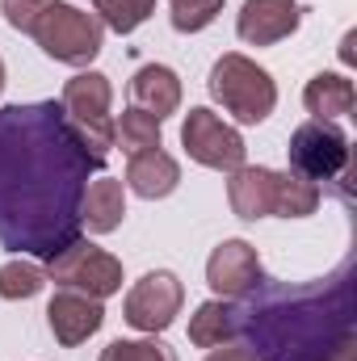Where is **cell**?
Here are the masks:
<instances>
[{
	"instance_id": "cell-28",
	"label": "cell",
	"mask_w": 357,
	"mask_h": 361,
	"mask_svg": "<svg viewBox=\"0 0 357 361\" xmlns=\"http://www.w3.org/2000/svg\"><path fill=\"white\" fill-rule=\"evenodd\" d=\"M0 92H4V59H0Z\"/></svg>"
},
{
	"instance_id": "cell-12",
	"label": "cell",
	"mask_w": 357,
	"mask_h": 361,
	"mask_svg": "<svg viewBox=\"0 0 357 361\" xmlns=\"http://www.w3.org/2000/svg\"><path fill=\"white\" fill-rule=\"evenodd\" d=\"M47 324H51V332H55V341L63 349H76V345H85L89 336L101 332L105 307H101V298L76 294V290H59L51 298V307H47Z\"/></svg>"
},
{
	"instance_id": "cell-22",
	"label": "cell",
	"mask_w": 357,
	"mask_h": 361,
	"mask_svg": "<svg viewBox=\"0 0 357 361\" xmlns=\"http://www.w3.org/2000/svg\"><path fill=\"white\" fill-rule=\"evenodd\" d=\"M42 286H47V269L34 265V261H8V265H0V298L4 302L34 298Z\"/></svg>"
},
{
	"instance_id": "cell-1",
	"label": "cell",
	"mask_w": 357,
	"mask_h": 361,
	"mask_svg": "<svg viewBox=\"0 0 357 361\" xmlns=\"http://www.w3.org/2000/svg\"><path fill=\"white\" fill-rule=\"evenodd\" d=\"M105 160L85 147L59 101L0 109V244L8 252L59 257L80 240L89 177Z\"/></svg>"
},
{
	"instance_id": "cell-4",
	"label": "cell",
	"mask_w": 357,
	"mask_h": 361,
	"mask_svg": "<svg viewBox=\"0 0 357 361\" xmlns=\"http://www.w3.org/2000/svg\"><path fill=\"white\" fill-rule=\"evenodd\" d=\"M290 173L315 180V185H337V193L349 202V169H353V152H349V135L332 122H303L290 135Z\"/></svg>"
},
{
	"instance_id": "cell-27",
	"label": "cell",
	"mask_w": 357,
	"mask_h": 361,
	"mask_svg": "<svg viewBox=\"0 0 357 361\" xmlns=\"http://www.w3.org/2000/svg\"><path fill=\"white\" fill-rule=\"evenodd\" d=\"M341 59L353 63V34H345V42H341Z\"/></svg>"
},
{
	"instance_id": "cell-16",
	"label": "cell",
	"mask_w": 357,
	"mask_h": 361,
	"mask_svg": "<svg viewBox=\"0 0 357 361\" xmlns=\"http://www.w3.org/2000/svg\"><path fill=\"white\" fill-rule=\"evenodd\" d=\"M131 97H135L139 109H147V114H156V118L164 122L169 114L181 109V76L173 68H164V63H147V68L135 72Z\"/></svg>"
},
{
	"instance_id": "cell-17",
	"label": "cell",
	"mask_w": 357,
	"mask_h": 361,
	"mask_svg": "<svg viewBox=\"0 0 357 361\" xmlns=\"http://www.w3.org/2000/svg\"><path fill=\"white\" fill-rule=\"evenodd\" d=\"M353 101H357L353 80L341 76V72H320V76H311L307 89H303V105H307V114L320 118V122H332V118L353 114Z\"/></svg>"
},
{
	"instance_id": "cell-10",
	"label": "cell",
	"mask_w": 357,
	"mask_h": 361,
	"mask_svg": "<svg viewBox=\"0 0 357 361\" xmlns=\"http://www.w3.org/2000/svg\"><path fill=\"white\" fill-rule=\"evenodd\" d=\"M265 281L261 273V257L248 240H223L210 261H206V286L219 298H244L248 290H257Z\"/></svg>"
},
{
	"instance_id": "cell-13",
	"label": "cell",
	"mask_w": 357,
	"mask_h": 361,
	"mask_svg": "<svg viewBox=\"0 0 357 361\" xmlns=\"http://www.w3.org/2000/svg\"><path fill=\"white\" fill-rule=\"evenodd\" d=\"M227 202L236 210V219H269L277 210V173L261 164H240L227 180Z\"/></svg>"
},
{
	"instance_id": "cell-21",
	"label": "cell",
	"mask_w": 357,
	"mask_h": 361,
	"mask_svg": "<svg viewBox=\"0 0 357 361\" xmlns=\"http://www.w3.org/2000/svg\"><path fill=\"white\" fill-rule=\"evenodd\" d=\"M92 8H97V21L109 25L114 34H135L156 13V0H92Z\"/></svg>"
},
{
	"instance_id": "cell-5",
	"label": "cell",
	"mask_w": 357,
	"mask_h": 361,
	"mask_svg": "<svg viewBox=\"0 0 357 361\" xmlns=\"http://www.w3.org/2000/svg\"><path fill=\"white\" fill-rule=\"evenodd\" d=\"M101 38H105V25L97 21V13H85L76 4H59V0L34 25V42L42 47V55H51L55 63H68V68L92 63L101 55Z\"/></svg>"
},
{
	"instance_id": "cell-6",
	"label": "cell",
	"mask_w": 357,
	"mask_h": 361,
	"mask_svg": "<svg viewBox=\"0 0 357 361\" xmlns=\"http://www.w3.org/2000/svg\"><path fill=\"white\" fill-rule=\"evenodd\" d=\"M47 281L59 290H76L89 298H109L122 290V261L89 240H72L59 257L47 261Z\"/></svg>"
},
{
	"instance_id": "cell-20",
	"label": "cell",
	"mask_w": 357,
	"mask_h": 361,
	"mask_svg": "<svg viewBox=\"0 0 357 361\" xmlns=\"http://www.w3.org/2000/svg\"><path fill=\"white\" fill-rule=\"evenodd\" d=\"M320 197H324V189L315 180H307L286 169V173H277V210L273 214H282V219H307V214L320 210Z\"/></svg>"
},
{
	"instance_id": "cell-2",
	"label": "cell",
	"mask_w": 357,
	"mask_h": 361,
	"mask_svg": "<svg viewBox=\"0 0 357 361\" xmlns=\"http://www.w3.org/2000/svg\"><path fill=\"white\" fill-rule=\"evenodd\" d=\"M349 261L315 286H257L231 298V336L257 361H353Z\"/></svg>"
},
{
	"instance_id": "cell-3",
	"label": "cell",
	"mask_w": 357,
	"mask_h": 361,
	"mask_svg": "<svg viewBox=\"0 0 357 361\" xmlns=\"http://www.w3.org/2000/svg\"><path fill=\"white\" fill-rule=\"evenodd\" d=\"M206 89H210V97H214L236 122H244V126L265 122L269 114H273V105H277V85H273V76H269L261 63H253L248 55H240V51H227V55L214 59Z\"/></svg>"
},
{
	"instance_id": "cell-24",
	"label": "cell",
	"mask_w": 357,
	"mask_h": 361,
	"mask_svg": "<svg viewBox=\"0 0 357 361\" xmlns=\"http://www.w3.org/2000/svg\"><path fill=\"white\" fill-rule=\"evenodd\" d=\"M101 361H177V353L164 341H109L101 349Z\"/></svg>"
},
{
	"instance_id": "cell-11",
	"label": "cell",
	"mask_w": 357,
	"mask_h": 361,
	"mask_svg": "<svg viewBox=\"0 0 357 361\" xmlns=\"http://www.w3.org/2000/svg\"><path fill=\"white\" fill-rule=\"evenodd\" d=\"M303 21V4L298 0H244L240 17H236V34L248 47H273L282 38H290Z\"/></svg>"
},
{
	"instance_id": "cell-25",
	"label": "cell",
	"mask_w": 357,
	"mask_h": 361,
	"mask_svg": "<svg viewBox=\"0 0 357 361\" xmlns=\"http://www.w3.org/2000/svg\"><path fill=\"white\" fill-rule=\"evenodd\" d=\"M55 0H4V21L13 25V30H21V34H34V25L42 21V13L51 8Z\"/></svg>"
},
{
	"instance_id": "cell-14",
	"label": "cell",
	"mask_w": 357,
	"mask_h": 361,
	"mask_svg": "<svg viewBox=\"0 0 357 361\" xmlns=\"http://www.w3.org/2000/svg\"><path fill=\"white\" fill-rule=\"evenodd\" d=\"M122 219H126V189H122L118 177H105V173H101V177L89 180V189H85L80 223L89 227L92 235H109V231L122 227Z\"/></svg>"
},
{
	"instance_id": "cell-8",
	"label": "cell",
	"mask_w": 357,
	"mask_h": 361,
	"mask_svg": "<svg viewBox=\"0 0 357 361\" xmlns=\"http://www.w3.org/2000/svg\"><path fill=\"white\" fill-rule=\"evenodd\" d=\"M181 147H185V156H189L193 164L219 169V173H236V169L244 164V156H248L240 130L227 126V122H223L214 109H206V105H198V109L185 114V122H181Z\"/></svg>"
},
{
	"instance_id": "cell-23",
	"label": "cell",
	"mask_w": 357,
	"mask_h": 361,
	"mask_svg": "<svg viewBox=\"0 0 357 361\" xmlns=\"http://www.w3.org/2000/svg\"><path fill=\"white\" fill-rule=\"evenodd\" d=\"M223 13V0H169V21L177 34H198Z\"/></svg>"
},
{
	"instance_id": "cell-9",
	"label": "cell",
	"mask_w": 357,
	"mask_h": 361,
	"mask_svg": "<svg viewBox=\"0 0 357 361\" xmlns=\"http://www.w3.org/2000/svg\"><path fill=\"white\" fill-rule=\"evenodd\" d=\"M181 302H185V286H181L177 273L152 269L131 286V294L122 302V315H126V324L135 332L160 336L164 328H173V319L181 315Z\"/></svg>"
},
{
	"instance_id": "cell-15",
	"label": "cell",
	"mask_w": 357,
	"mask_h": 361,
	"mask_svg": "<svg viewBox=\"0 0 357 361\" xmlns=\"http://www.w3.org/2000/svg\"><path fill=\"white\" fill-rule=\"evenodd\" d=\"M177 185H181V164L169 152L156 147V152L131 156V164H126V189H131V193L156 202V197H169Z\"/></svg>"
},
{
	"instance_id": "cell-19",
	"label": "cell",
	"mask_w": 357,
	"mask_h": 361,
	"mask_svg": "<svg viewBox=\"0 0 357 361\" xmlns=\"http://www.w3.org/2000/svg\"><path fill=\"white\" fill-rule=\"evenodd\" d=\"M189 341L198 349H219L223 341H231V302L210 298L189 315Z\"/></svg>"
},
{
	"instance_id": "cell-7",
	"label": "cell",
	"mask_w": 357,
	"mask_h": 361,
	"mask_svg": "<svg viewBox=\"0 0 357 361\" xmlns=\"http://www.w3.org/2000/svg\"><path fill=\"white\" fill-rule=\"evenodd\" d=\"M109 101H114V89H109V76H101V72H80V76H72V80L63 85V97H59V105H63V114L72 118V126L80 130L85 147L97 152L101 160H105L109 147H114Z\"/></svg>"
},
{
	"instance_id": "cell-18",
	"label": "cell",
	"mask_w": 357,
	"mask_h": 361,
	"mask_svg": "<svg viewBox=\"0 0 357 361\" xmlns=\"http://www.w3.org/2000/svg\"><path fill=\"white\" fill-rule=\"evenodd\" d=\"M114 143L126 152V156H139V152H156L160 147V118L131 105L122 109V118L114 122Z\"/></svg>"
},
{
	"instance_id": "cell-26",
	"label": "cell",
	"mask_w": 357,
	"mask_h": 361,
	"mask_svg": "<svg viewBox=\"0 0 357 361\" xmlns=\"http://www.w3.org/2000/svg\"><path fill=\"white\" fill-rule=\"evenodd\" d=\"M206 361H257V357H253V353H248V349H244V345L236 341V345H227V349L219 345V349H214V353H210Z\"/></svg>"
}]
</instances>
